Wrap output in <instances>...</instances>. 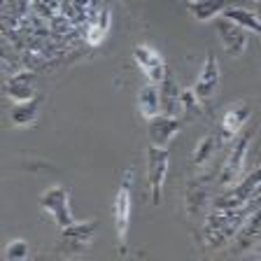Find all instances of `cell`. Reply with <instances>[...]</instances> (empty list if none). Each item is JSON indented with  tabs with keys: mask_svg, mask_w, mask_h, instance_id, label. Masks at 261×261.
Wrapping results in <instances>:
<instances>
[{
	"mask_svg": "<svg viewBox=\"0 0 261 261\" xmlns=\"http://www.w3.org/2000/svg\"><path fill=\"white\" fill-rule=\"evenodd\" d=\"M170 154L166 147L152 145L147 149V187H149V198L152 205H159L163 196V182L168 177Z\"/></svg>",
	"mask_w": 261,
	"mask_h": 261,
	"instance_id": "1",
	"label": "cell"
},
{
	"mask_svg": "<svg viewBox=\"0 0 261 261\" xmlns=\"http://www.w3.org/2000/svg\"><path fill=\"white\" fill-rule=\"evenodd\" d=\"M252 138H254V130H245V136L238 138V142L233 145V149H231V154H228L226 163H224L222 175H219V187L231 189L233 185L240 182L245 159H247V152H250V145H252Z\"/></svg>",
	"mask_w": 261,
	"mask_h": 261,
	"instance_id": "2",
	"label": "cell"
},
{
	"mask_svg": "<svg viewBox=\"0 0 261 261\" xmlns=\"http://www.w3.org/2000/svg\"><path fill=\"white\" fill-rule=\"evenodd\" d=\"M68 198H70V194H68V189H65L63 185L49 187V189L40 196V207L54 217L59 228L70 226V224L75 222V217H72V212H70V205H68Z\"/></svg>",
	"mask_w": 261,
	"mask_h": 261,
	"instance_id": "3",
	"label": "cell"
},
{
	"mask_svg": "<svg viewBox=\"0 0 261 261\" xmlns=\"http://www.w3.org/2000/svg\"><path fill=\"white\" fill-rule=\"evenodd\" d=\"M215 31H217L219 42H222L224 51L228 56L238 59V56L245 54V49L250 44V31L247 28L238 26V23L226 19V16H219V19H215Z\"/></svg>",
	"mask_w": 261,
	"mask_h": 261,
	"instance_id": "4",
	"label": "cell"
},
{
	"mask_svg": "<svg viewBox=\"0 0 261 261\" xmlns=\"http://www.w3.org/2000/svg\"><path fill=\"white\" fill-rule=\"evenodd\" d=\"M259 187H261V166L254 170V173L247 175L243 182L233 185L226 194L219 196L217 201H215V210H231V207L245 205V203L250 201L252 196L259 191Z\"/></svg>",
	"mask_w": 261,
	"mask_h": 261,
	"instance_id": "5",
	"label": "cell"
},
{
	"mask_svg": "<svg viewBox=\"0 0 261 261\" xmlns=\"http://www.w3.org/2000/svg\"><path fill=\"white\" fill-rule=\"evenodd\" d=\"M98 231V219L93 222H72L70 226L61 228V250L65 254H80L91 245Z\"/></svg>",
	"mask_w": 261,
	"mask_h": 261,
	"instance_id": "6",
	"label": "cell"
},
{
	"mask_svg": "<svg viewBox=\"0 0 261 261\" xmlns=\"http://www.w3.org/2000/svg\"><path fill=\"white\" fill-rule=\"evenodd\" d=\"M112 219H114V231L119 243H126L128 236V226H130V175L126 173L121 179L117 196H114V205H112Z\"/></svg>",
	"mask_w": 261,
	"mask_h": 261,
	"instance_id": "7",
	"label": "cell"
},
{
	"mask_svg": "<svg viewBox=\"0 0 261 261\" xmlns=\"http://www.w3.org/2000/svg\"><path fill=\"white\" fill-rule=\"evenodd\" d=\"M133 61L138 63L142 75L147 77V82H152V84H161L163 77L168 75V68H166L163 59L159 56V51L147 47V44H136L133 47Z\"/></svg>",
	"mask_w": 261,
	"mask_h": 261,
	"instance_id": "8",
	"label": "cell"
},
{
	"mask_svg": "<svg viewBox=\"0 0 261 261\" xmlns=\"http://www.w3.org/2000/svg\"><path fill=\"white\" fill-rule=\"evenodd\" d=\"M250 103H243V100H238V103L228 105L226 110H224V117H222V142H231L233 138L240 136V130H243L245 121L250 119Z\"/></svg>",
	"mask_w": 261,
	"mask_h": 261,
	"instance_id": "9",
	"label": "cell"
},
{
	"mask_svg": "<svg viewBox=\"0 0 261 261\" xmlns=\"http://www.w3.org/2000/svg\"><path fill=\"white\" fill-rule=\"evenodd\" d=\"M219 75H222V70H219L217 56L212 54V51H207L205 63H203V68H201V75H198L196 84L191 87V89H194L196 96L201 98V100L210 98L212 93L217 91V87H219Z\"/></svg>",
	"mask_w": 261,
	"mask_h": 261,
	"instance_id": "10",
	"label": "cell"
},
{
	"mask_svg": "<svg viewBox=\"0 0 261 261\" xmlns=\"http://www.w3.org/2000/svg\"><path fill=\"white\" fill-rule=\"evenodd\" d=\"M147 124H149V140H152V145L166 147L177 136L179 126H182V119L173 117V114H159V117L149 119Z\"/></svg>",
	"mask_w": 261,
	"mask_h": 261,
	"instance_id": "11",
	"label": "cell"
},
{
	"mask_svg": "<svg viewBox=\"0 0 261 261\" xmlns=\"http://www.w3.org/2000/svg\"><path fill=\"white\" fill-rule=\"evenodd\" d=\"M5 96L12 98L14 103H23L35 98V87H33L31 72H16V75L5 80Z\"/></svg>",
	"mask_w": 261,
	"mask_h": 261,
	"instance_id": "12",
	"label": "cell"
},
{
	"mask_svg": "<svg viewBox=\"0 0 261 261\" xmlns=\"http://www.w3.org/2000/svg\"><path fill=\"white\" fill-rule=\"evenodd\" d=\"M138 110H140V114L147 121L154 119V117H159V114H163V110H161V89H159V84L147 82L145 87L138 91Z\"/></svg>",
	"mask_w": 261,
	"mask_h": 261,
	"instance_id": "13",
	"label": "cell"
},
{
	"mask_svg": "<svg viewBox=\"0 0 261 261\" xmlns=\"http://www.w3.org/2000/svg\"><path fill=\"white\" fill-rule=\"evenodd\" d=\"M159 89H161V110H163V114L179 117V110H182V98H179V93H182V89H179L177 80L173 77V72H168V75L163 77V82L159 84Z\"/></svg>",
	"mask_w": 261,
	"mask_h": 261,
	"instance_id": "14",
	"label": "cell"
},
{
	"mask_svg": "<svg viewBox=\"0 0 261 261\" xmlns=\"http://www.w3.org/2000/svg\"><path fill=\"white\" fill-rule=\"evenodd\" d=\"M236 236H238V247L240 250H247V247H252V245L259 243L261 240V205L247 215V219L240 224V228H238V233Z\"/></svg>",
	"mask_w": 261,
	"mask_h": 261,
	"instance_id": "15",
	"label": "cell"
},
{
	"mask_svg": "<svg viewBox=\"0 0 261 261\" xmlns=\"http://www.w3.org/2000/svg\"><path fill=\"white\" fill-rule=\"evenodd\" d=\"M226 7V0H187V10L198 21H212Z\"/></svg>",
	"mask_w": 261,
	"mask_h": 261,
	"instance_id": "16",
	"label": "cell"
},
{
	"mask_svg": "<svg viewBox=\"0 0 261 261\" xmlns=\"http://www.w3.org/2000/svg\"><path fill=\"white\" fill-rule=\"evenodd\" d=\"M38 112H40V98H31V100H23V103H14L10 119L14 126H31L38 119Z\"/></svg>",
	"mask_w": 261,
	"mask_h": 261,
	"instance_id": "17",
	"label": "cell"
},
{
	"mask_svg": "<svg viewBox=\"0 0 261 261\" xmlns=\"http://www.w3.org/2000/svg\"><path fill=\"white\" fill-rule=\"evenodd\" d=\"M222 16H226V19L236 21L238 26L247 28L250 33L261 35V19H259L256 12H250V10H245V7H228V10L222 12Z\"/></svg>",
	"mask_w": 261,
	"mask_h": 261,
	"instance_id": "18",
	"label": "cell"
},
{
	"mask_svg": "<svg viewBox=\"0 0 261 261\" xmlns=\"http://www.w3.org/2000/svg\"><path fill=\"white\" fill-rule=\"evenodd\" d=\"M110 7H100V12L96 14V19H93V23H91V28H89V35H87V40H89V44H100L105 40V35H108V31H110Z\"/></svg>",
	"mask_w": 261,
	"mask_h": 261,
	"instance_id": "19",
	"label": "cell"
},
{
	"mask_svg": "<svg viewBox=\"0 0 261 261\" xmlns=\"http://www.w3.org/2000/svg\"><path fill=\"white\" fill-rule=\"evenodd\" d=\"M215 147H217V140L212 136H205L198 140V145H196V149H194V166L196 168H201L203 163L210 161V156L215 154Z\"/></svg>",
	"mask_w": 261,
	"mask_h": 261,
	"instance_id": "20",
	"label": "cell"
},
{
	"mask_svg": "<svg viewBox=\"0 0 261 261\" xmlns=\"http://www.w3.org/2000/svg\"><path fill=\"white\" fill-rule=\"evenodd\" d=\"M26 256H28V243L23 238H14L12 243H7V247H5L7 261H21Z\"/></svg>",
	"mask_w": 261,
	"mask_h": 261,
	"instance_id": "21",
	"label": "cell"
},
{
	"mask_svg": "<svg viewBox=\"0 0 261 261\" xmlns=\"http://www.w3.org/2000/svg\"><path fill=\"white\" fill-rule=\"evenodd\" d=\"M179 98H182V110H187L189 114H201V103L203 100L194 93V89H182Z\"/></svg>",
	"mask_w": 261,
	"mask_h": 261,
	"instance_id": "22",
	"label": "cell"
},
{
	"mask_svg": "<svg viewBox=\"0 0 261 261\" xmlns=\"http://www.w3.org/2000/svg\"><path fill=\"white\" fill-rule=\"evenodd\" d=\"M254 256H256V259H261V247H259V250L254 252Z\"/></svg>",
	"mask_w": 261,
	"mask_h": 261,
	"instance_id": "23",
	"label": "cell"
},
{
	"mask_svg": "<svg viewBox=\"0 0 261 261\" xmlns=\"http://www.w3.org/2000/svg\"><path fill=\"white\" fill-rule=\"evenodd\" d=\"M256 5H259V12H256V14H259V19H261V0H259V3H256Z\"/></svg>",
	"mask_w": 261,
	"mask_h": 261,
	"instance_id": "24",
	"label": "cell"
},
{
	"mask_svg": "<svg viewBox=\"0 0 261 261\" xmlns=\"http://www.w3.org/2000/svg\"><path fill=\"white\" fill-rule=\"evenodd\" d=\"M252 3H259V0H252Z\"/></svg>",
	"mask_w": 261,
	"mask_h": 261,
	"instance_id": "25",
	"label": "cell"
}]
</instances>
